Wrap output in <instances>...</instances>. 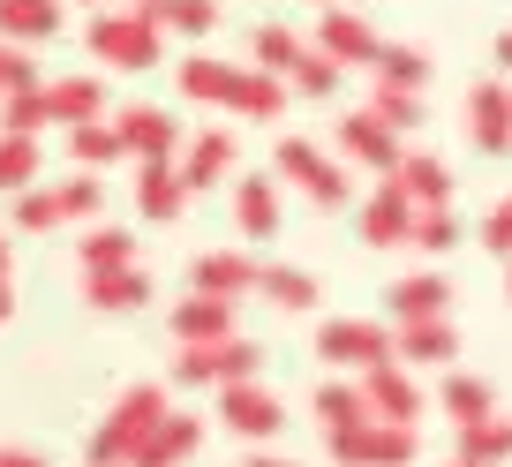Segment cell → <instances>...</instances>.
<instances>
[{
  "label": "cell",
  "instance_id": "1",
  "mask_svg": "<svg viewBox=\"0 0 512 467\" xmlns=\"http://www.w3.org/2000/svg\"><path fill=\"white\" fill-rule=\"evenodd\" d=\"M174 91L189 98V106H226V113H241V121H279L287 98H294L272 68H234V61H219V53H189V61L174 68Z\"/></svg>",
  "mask_w": 512,
  "mask_h": 467
},
{
  "label": "cell",
  "instance_id": "2",
  "mask_svg": "<svg viewBox=\"0 0 512 467\" xmlns=\"http://www.w3.org/2000/svg\"><path fill=\"white\" fill-rule=\"evenodd\" d=\"M83 46H91V61L106 68V76H151V68L166 61V31L144 23L136 8H98V16L83 23Z\"/></svg>",
  "mask_w": 512,
  "mask_h": 467
},
{
  "label": "cell",
  "instance_id": "3",
  "mask_svg": "<svg viewBox=\"0 0 512 467\" xmlns=\"http://www.w3.org/2000/svg\"><path fill=\"white\" fill-rule=\"evenodd\" d=\"M159 415H166V392L159 385H128L121 400L98 415V430L83 437V460H91V467H128V460H136V445H144V430Z\"/></svg>",
  "mask_w": 512,
  "mask_h": 467
},
{
  "label": "cell",
  "instance_id": "4",
  "mask_svg": "<svg viewBox=\"0 0 512 467\" xmlns=\"http://www.w3.org/2000/svg\"><path fill=\"white\" fill-rule=\"evenodd\" d=\"M272 174L287 181V189H302L317 211H347L354 204V181H347V159L324 144H309V136H279L272 151Z\"/></svg>",
  "mask_w": 512,
  "mask_h": 467
},
{
  "label": "cell",
  "instance_id": "5",
  "mask_svg": "<svg viewBox=\"0 0 512 467\" xmlns=\"http://www.w3.org/2000/svg\"><path fill=\"white\" fill-rule=\"evenodd\" d=\"M324 452L339 467H415L422 460V430L415 422H354V430H324Z\"/></svg>",
  "mask_w": 512,
  "mask_h": 467
},
{
  "label": "cell",
  "instance_id": "6",
  "mask_svg": "<svg viewBox=\"0 0 512 467\" xmlns=\"http://www.w3.org/2000/svg\"><path fill=\"white\" fill-rule=\"evenodd\" d=\"M264 370V347L256 339H241V332H226V339H204V347H174V385H241V377H256Z\"/></svg>",
  "mask_w": 512,
  "mask_h": 467
},
{
  "label": "cell",
  "instance_id": "7",
  "mask_svg": "<svg viewBox=\"0 0 512 467\" xmlns=\"http://www.w3.org/2000/svg\"><path fill=\"white\" fill-rule=\"evenodd\" d=\"M317 362L324 370H377V362H392V324H377V317H324L317 324Z\"/></svg>",
  "mask_w": 512,
  "mask_h": 467
},
{
  "label": "cell",
  "instance_id": "8",
  "mask_svg": "<svg viewBox=\"0 0 512 467\" xmlns=\"http://www.w3.org/2000/svg\"><path fill=\"white\" fill-rule=\"evenodd\" d=\"M219 430H226V437H249V445H272V437L287 430V400H279V392H264L256 377L219 385Z\"/></svg>",
  "mask_w": 512,
  "mask_h": 467
},
{
  "label": "cell",
  "instance_id": "9",
  "mask_svg": "<svg viewBox=\"0 0 512 467\" xmlns=\"http://www.w3.org/2000/svg\"><path fill=\"white\" fill-rule=\"evenodd\" d=\"M309 46L324 53V61H339V68H377V53H384V38H377V23L362 16V8H317V38Z\"/></svg>",
  "mask_w": 512,
  "mask_h": 467
},
{
  "label": "cell",
  "instance_id": "10",
  "mask_svg": "<svg viewBox=\"0 0 512 467\" xmlns=\"http://www.w3.org/2000/svg\"><path fill=\"white\" fill-rule=\"evenodd\" d=\"M226 211H234V234L241 242H279V226H287V211H279V174H234V189H226Z\"/></svg>",
  "mask_w": 512,
  "mask_h": 467
},
{
  "label": "cell",
  "instance_id": "11",
  "mask_svg": "<svg viewBox=\"0 0 512 467\" xmlns=\"http://www.w3.org/2000/svg\"><path fill=\"white\" fill-rule=\"evenodd\" d=\"M460 121H467V144H475L482 159H505L512 151V91H505V76H482L475 91H467Z\"/></svg>",
  "mask_w": 512,
  "mask_h": 467
},
{
  "label": "cell",
  "instance_id": "12",
  "mask_svg": "<svg viewBox=\"0 0 512 467\" xmlns=\"http://www.w3.org/2000/svg\"><path fill=\"white\" fill-rule=\"evenodd\" d=\"M339 159L347 166H369V174H392V166H400V151H407V136L400 129H384L377 113L369 106H354V113H339Z\"/></svg>",
  "mask_w": 512,
  "mask_h": 467
},
{
  "label": "cell",
  "instance_id": "13",
  "mask_svg": "<svg viewBox=\"0 0 512 467\" xmlns=\"http://www.w3.org/2000/svg\"><path fill=\"white\" fill-rule=\"evenodd\" d=\"M392 362H407V370H452V362H460V324L452 317L392 324Z\"/></svg>",
  "mask_w": 512,
  "mask_h": 467
},
{
  "label": "cell",
  "instance_id": "14",
  "mask_svg": "<svg viewBox=\"0 0 512 467\" xmlns=\"http://www.w3.org/2000/svg\"><path fill=\"white\" fill-rule=\"evenodd\" d=\"M362 400H369V415H377V422H422L430 392L415 385L407 362H377V370H362Z\"/></svg>",
  "mask_w": 512,
  "mask_h": 467
},
{
  "label": "cell",
  "instance_id": "15",
  "mask_svg": "<svg viewBox=\"0 0 512 467\" xmlns=\"http://www.w3.org/2000/svg\"><path fill=\"white\" fill-rule=\"evenodd\" d=\"M113 129H121L128 159H181V136H189L166 106H121V113H113Z\"/></svg>",
  "mask_w": 512,
  "mask_h": 467
},
{
  "label": "cell",
  "instance_id": "16",
  "mask_svg": "<svg viewBox=\"0 0 512 467\" xmlns=\"http://www.w3.org/2000/svg\"><path fill=\"white\" fill-rule=\"evenodd\" d=\"M407 226H415V204H407L392 181H377V189L354 204V234H362L369 249H407Z\"/></svg>",
  "mask_w": 512,
  "mask_h": 467
},
{
  "label": "cell",
  "instance_id": "17",
  "mask_svg": "<svg viewBox=\"0 0 512 467\" xmlns=\"http://www.w3.org/2000/svg\"><path fill=\"white\" fill-rule=\"evenodd\" d=\"M234 159H241V144H234V129H196V136H181V181H189V196L196 189H219L226 174H234Z\"/></svg>",
  "mask_w": 512,
  "mask_h": 467
},
{
  "label": "cell",
  "instance_id": "18",
  "mask_svg": "<svg viewBox=\"0 0 512 467\" xmlns=\"http://www.w3.org/2000/svg\"><path fill=\"white\" fill-rule=\"evenodd\" d=\"M241 309L234 302H219V294H181L174 309H166V332H174V347H204V339H226V332H241Z\"/></svg>",
  "mask_w": 512,
  "mask_h": 467
},
{
  "label": "cell",
  "instance_id": "19",
  "mask_svg": "<svg viewBox=\"0 0 512 467\" xmlns=\"http://www.w3.org/2000/svg\"><path fill=\"white\" fill-rule=\"evenodd\" d=\"M189 294H219V302L256 294V257L249 249H204V257L189 264Z\"/></svg>",
  "mask_w": 512,
  "mask_h": 467
},
{
  "label": "cell",
  "instance_id": "20",
  "mask_svg": "<svg viewBox=\"0 0 512 467\" xmlns=\"http://www.w3.org/2000/svg\"><path fill=\"white\" fill-rule=\"evenodd\" d=\"M151 302V272L144 264H113V272H83V309L98 317H128V309Z\"/></svg>",
  "mask_w": 512,
  "mask_h": 467
},
{
  "label": "cell",
  "instance_id": "21",
  "mask_svg": "<svg viewBox=\"0 0 512 467\" xmlns=\"http://www.w3.org/2000/svg\"><path fill=\"white\" fill-rule=\"evenodd\" d=\"M136 211H144L151 226H166V219L189 211V181H181L174 159H136Z\"/></svg>",
  "mask_w": 512,
  "mask_h": 467
},
{
  "label": "cell",
  "instance_id": "22",
  "mask_svg": "<svg viewBox=\"0 0 512 467\" xmlns=\"http://www.w3.org/2000/svg\"><path fill=\"white\" fill-rule=\"evenodd\" d=\"M196 445H204V422L181 415V407H166V415L144 430V445H136V460H128V467H181Z\"/></svg>",
  "mask_w": 512,
  "mask_h": 467
},
{
  "label": "cell",
  "instance_id": "23",
  "mask_svg": "<svg viewBox=\"0 0 512 467\" xmlns=\"http://www.w3.org/2000/svg\"><path fill=\"white\" fill-rule=\"evenodd\" d=\"M46 129H76V121H98L106 113V83L98 76H46Z\"/></svg>",
  "mask_w": 512,
  "mask_h": 467
},
{
  "label": "cell",
  "instance_id": "24",
  "mask_svg": "<svg viewBox=\"0 0 512 467\" xmlns=\"http://www.w3.org/2000/svg\"><path fill=\"white\" fill-rule=\"evenodd\" d=\"M384 309L392 324H415V317H452V279L445 272H407L384 287Z\"/></svg>",
  "mask_w": 512,
  "mask_h": 467
},
{
  "label": "cell",
  "instance_id": "25",
  "mask_svg": "<svg viewBox=\"0 0 512 467\" xmlns=\"http://www.w3.org/2000/svg\"><path fill=\"white\" fill-rule=\"evenodd\" d=\"M377 181H392V189H400L415 211L452 204V166H445V159H430V151H400V166H392V174H377Z\"/></svg>",
  "mask_w": 512,
  "mask_h": 467
},
{
  "label": "cell",
  "instance_id": "26",
  "mask_svg": "<svg viewBox=\"0 0 512 467\" xmlns=\"http://www.w3.org/2000/svg\"><path fill=\"white\" fill-rule=\"evenodd\" d=\"M128 8H136L144 23H159L166 38H211L226 23L219 0H128Z\"/></svg>",
  "mask_w": 512,
  "mask_h": 467
},
{
  "label": "cell",
  "instance_id": "27",
  "mask_svg": "<svg viewBox=\"0 0 512 467\" xmlns=\"http://www.w3.org/2000/svg\"><path fill=\"white\" fill-rule=\"evenodd\" d=\"M452 452L475 467H505L512 460V415H475V422H452Z\"/></svg>",
  "mask_w": 512,
  "mask_h": 467
},
{
  "label": "cell",
  "instance_id": "28",
  "mask_svg": "<svg viewBox=\"0 0 512 467\" xmlns=\"http://www.w3.org/2000/svg\"><path fill=\"white\" fill-rule=\"evenodd\" d=\"M256 294L279 309V317H309L317 309V279L302 264H256Z\"/></svg>",
  "mask_w": 512,
  "mask_h": 467
},
{
  "label": "cell",
  "instance_id": "29",
  "mask_svg": "<svg viewBox=\"0 0 512 467\" xmlns=\"http://www.w3.org/2000/svg\"><path fill=\"white\" fill-rule=\"evenodd\" d=\"M0 38H16V46L61 38V0H0Z\"/></svg>",
  "mask_w": 512,
  "mask_h": 467
},
{
  "label": "cell",
  "instance_id": "30",
  "mask_svg": "<svg viewBox=\"0 0 512 467\" xmlns=\"http://www.w3.org/2000/svg\"><path fill=\"white\" fill-rule=\"evenodd\" d=\"M76 264H83V272H113V264H136V234H128V226L91 219V226L76 234Z\"/></svg>",
  "mask_w": 512,
  "mask_h": 467
},
{
  "label": "cell",
  "instance_id": "31",
  "mask_svg": "<svg viewBox=\"0 0 512 467\" xmlns=\"http://www.w3.org/2000/svg\"><path fill=\"white\" fill-rule=\"evenodd\" d=\"M68 159L91 166V174H106V166L128 159V151H121V129H113V113H98V121H76V129H68Z\"/></svg>",
  "mask_w": 512,
  "mask_h": 467
},
{
  "label": "cell",
  "instance_id": "32",
  "mask_svg": "<svg viewBox=\"0 0 512 467\" xmlns=\"http://www.w3.org/2000/svg\"><path fill=\"white\" fill-rule=\"evenodd\" d=\"M437 407H445L452 422H475V415H497V392H490V377H475V370H445L437 377Z\"/></svg>",
  "mask_w": 512,
  "mask_h": 467
},
{
  "label": "cell",
  "instance_id": "33",
  "mask_svg": "<svg viewBox=\"0 0 512 467\" xmlns=\"http://www.w3.org/2000/svg\"><path fill=\"white\" fill-rule=\"evenodd\" d=\"M309 415L324 422V430H354V422H369V400H362V377H324L317 385V400H309Z\"/></svg>",
  "mask_w": 512,
  "mask_h": 467
},
{
  "label": "cell",
  "instance_id": "34",
  "mask_svg": "<svg viewBox=\"0 0 512 467\" xmlns=\"http://www.w3.org/2000/svg\"><path fill=\"white\" fill-rule=\"evenodd\" d=\"M302 53H309V38L287 31V23H256V31H249V61H256V68H272L279 83H287V68L302 61Z\"/></svg>",
  "mask_w": 512,
  "mask_h": 467
},
{
  "label": "cell",
  "instance_id": "35",
  "mask_svg": "<svg viewBox=\"0 0 512 467\" xmlns=\"http://www.w3.org/2000/svg\"><path fill=\"white\" fill-rule=\"evenodd\" d=\"M460 211L452 204H430V211H415V226H407V249L415 257H445V249H460Z\"/></svg>",
  "mask_w": 512,
  "mask_h": 467
},
{
  "label": "cell",
  "instance_id": "36",
  "mask_svg": "<svg viewBox=\"0 0 512 467\" xmlns=\"http://www.w3.org/2000/svg\"><path fill=\"white\" fill-rule=\"evenodd\" d=\"M377 83H400V91H430V76H437V61L422 46H392L384 38V53H377V68H369Z\"/></svg>",
  "mask_w": 512,
  "mask_h": 467
},
{
  "label": "cell",
  "instance_id": "37",
  "mask_svg": "<svg viewBox=\"0 0 512 467\" xmlns=\"http://www.w3.org/2000/svg\"><path fill=\"white\" fill-rule=\"evenodd\" d=\"M31 181H46V151H38V136H0V196L31 189Z\"/></svg>",
  "mask_w": 512,
  "mask_h": 467
},
{
  "label": "cell",
  "instance_id": "38",
  "mask_svg": "<svg viewBox=\"0 0 512 467\" xmlns=\"http://www.w3.org/2000/svg\"><path fill=\"white\" fill-rule=\"evenodd\" d=\"M53 204H61V219L91 226L98 211H106V181H98L91 166H76V174H68V181H53Z\"/></svg>",
  "mask_w": 512,
  "mask_h": 467
},
{
  "label": "cell",
  "instance_id": "39",
  "mask_svg": "<svg viewBox=\"0 0 512 467\" xmlns=\"http://www.w3.org/2000/svg\"><path fill=\"white\" fill-rule=\"evenodd\" d=\"M339 83H347V68H339V61H324L317 46H309L302 61L287 68V91H294V98H339Z\"/></svg>",
  "mask_w": 512,
  "mask_h": 467
},
{
  "label": "cell",
  "instance_id": "40",
  "mask_svg": "<svg viewBox=\"0 0 512 467\" xmlns=\"http://www.w3.org/2000/svg\"><path fill=\"white\" fill-rule=\"evenodd\" d=\"M369 113H377L384 129H422V91H400V83H377V91H369Z\"/></svg>",
  "mask_w": 512,
  "mask_h": 467
},
{
  "label": "cell",
  "instance_id": "41",
  "mask_svg": "<svg viewBox=\"0 0 512 467\" xmlns=\"http://www.w3.org/2000/svg\"><path fill=\"white\" fill-rule=\"evenodd\" d=\"M8 204H16V234H46V226H61V204H53V181H31V189H16Z\"/></svg>",
  "mask_w": 512,
  "mask_h": 467
},
{
  "label": "cell",
  "instance_id": "42",
  "mask_svg": "<svg viewBox=\"0 0 512 467\" xmlns=\"http://www.w3.org/2000/svg\"><path fill=\"white\" fill-rule=\"evenodd\" d=\"M38 129H46V91L38 83L0 98V136H38Z\"/></svg>",
  "mask_w": 512,
  "mask_h": 467
},
{
  "label": "cell",
  "instance_id": "43",
  "mask_svg": "<svg viewBox=\"0 0 512 467\" xmlns=\"http://www.w3.org/2000/svg\"><path fill=\"white\" fill-rule=\"evenodd\" d=\"M475 242H482V249H490V257H497V264H505V257H512V189H505V196H497V204H490V211H482V226H475Z\"/></svg>",
  "mask_w": 512,
  "mask_h": 467
},
{
  "label": "cell",
  "instance_id": "44",
  "mask_svg": "<svg viewBox=\"0 0 512 467\" xmlns=\"http://www.w3.org/2000/svg\"><path fill=\"white\" fill-rule=\"evenodd\" d=\"M31 83H46V76H38V61L16 46V38H0V98H8V91H31Z\"/></svg>",
  "mask_w": 512,
  "mask_h": 467
},
{
  "label": "cell",
  "instance_id": "45",
  "mask_svg": "<svg viewBox=\"0 0 512 467\" xmlns=\"http://www.w3.org/2000/svg\"><path fill=\"white\" fill-rule=\"evenodd\" d=\"M0 467H53L46 452H23V445H0Z\"/></svg>",
  "mask_w": 512,
  "mask_h": 467
},
{
  "label": "cell",
  "instance_id": "46",
  "mask_svg": "<svg viewBox=\"0 0 512 467\" xmlns=\"http://www.w3.org/2000/svg\"><path fill=\"white\" fill-rule=\"evenodd\" d=\"M241 467H302V460H287V452H264V445H256V452H249Z\"/></svg>",
  "mask_w": 512,
  "mask_h": 467
},
{
  "label": "cell",
  "instance_id": "47",
  "mask_svg": "<svg viewBox=\"0 0 512 467\" xmlns=\"http://www.w3.org/2000/svg\"><path fill=\"white\" fill-rule=\"evenodd\" d=\"M490 61H497V76H512V31H497V46H490Z\"/></svg>",
  "mask_w": 512,
  "mask_h": 467
},
{
  "label": "cell",
  "instance_id": "48",
  "mask_svg": "<svg viewBox=\"0 0 512 467\" xmlns=\"http://www.w3.org/2000/svg\"><path fill=\"white\" fill-rule=\"evenodd\" d=\"M16 317V287H8V279H0V324Z\"/></svg>",
  "mask_w": 512,
  "mask_h": 467
},
{
  "label": "cell",
  "instance_id": "49",
  "mask_svg": "<svg viewBox=\"0 0 512 467\" xmlns=\"http://www.w3.org/2000/svg\"><path fill=\"white\" fill-rule=\"evenodd\" d=\"M8 264H16V257H8V226H0V279H8Z\"/></svg>",
  "mask_w": 512,
  "mask_h": 467
},
{
  "label": "cell",
  "instance_id": "50",
  "mask_svg": "<svg viewBox=\"0 0 512 467\" xmlns=\"http://www.w3.org/2000/svg\"><path fill=\"white\" fill-rule=\"evenodd\" d=\"M505 302H512V257H505Z\"/></svg>",
  "mask_w": 512,
  "mask_h": 467
},
{
  "label": "cell",
  "instance_id": "51",
  "mask_svg": "<svg viewBox=\"0 0 512 467\" xmlns=\"http://www.w3.org/2000/svg\"><path fill=\"white\" fill-rule=\"evenodd\" d=\"M302 8H339V0H302Z\"/></svg>",
  "mask_w": 512,
  "mask_h": 467
},
{
  "label": "cell",
  "instance_id": "52",
  "mask_svg": "<svg viewBox=\"0 0 512 467\" xmlns=\"http://www.w3.org/2000/svg\"><path fill=\"white\" fill-rule=\"evenodd\" d=\"M76 8H113V0H76Z\"/></svg>",
  "mask_w": 512,
  "mask_h": 467
},
{
  "label": "cell",
  "instance_id": "53",
  "mask_svg": "<svg viewBox=\"0 0 512 467\" xmlns=\"http://www.w3.org/2000/svg\"><path fill=\"white\" fill-rule=\"evenodd\" d=\"M445 467H475V460H460V452H452V460H445Z\"/></svg>",
  "mask_w": 512,
  "mask_h": 467
}]
</instances>
